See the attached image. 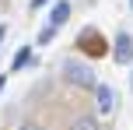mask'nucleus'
<instances>
[{
  "instance_id": "nucleus-1",
  "label": "nucleus",
  "mask_w": 133,
  "mask_h": 130,
  "mask_svg": "<svg viewBox=\"0 0 133 130\" xmlns=\"http://www.w3.org/2000/svg\"><path fill=\"white\" fill-rule=\"evenodd\" d=\"M63 81L74 84V88H95L98 77H95V70L88 67V63H81V60H63Z\"/></svg>"
},
{
  "instance_id": "nucleus-7",
  "label": "nucleus",
  "mask_w": 133,
  "mask_h": 130,
  "mask_svg": "<svg viewBox=\"0 0 133 130\" xmlns=\"http://www.w3.org/2000/svg\"><path fill=\"white\" fill-rule=\"evenodd\" d=\"M70 130H102V123H98L95 116H77V120L70 123Z\"/></svg>"
},
{
  "instance_id": "nucleus-3",
  "label": "nucleus",
  "mask_w": 133,
  "mask_h": 130,
  "mask_svg": "<svg viewBox=\"0 0 133 130\" xmlns=\"http://www.w3.org/2000/svg\"><path fill=\"white\" fill-rule=\"evenodd\" d=\"M81 49H84L88 56H105L109 42L98 35V28H84V32H81Z\"/></svg>"
},
{
  "instance_id": "nucleus-8",
  "label": "nucleus",
  "mask_w": 133,
  "mask_h": 130,
  "mask_svg": "<svg viewBox=\"0 0 133 130\" xmlns=\"http://www.w3.org/2000/svg\"><path fill=\"white\" fill-rule=\"evenodd\" d=\"M56 32H60L56 25H42V32H39V39H35V46H49V42L56 39Z\"/></svg>"
},
{
  "instance_id": "nucleus-5",
  "label": "nucleus",
  "mask_w": 133,
  "mask_h": 130,
  "mask_svg": "<svg viewBox=\"0 0 133 130\" xmlns=\"http://www.w3.org/2000/svg\"><path fill=\"white\" fill-rule=\"evenodd\" d=\"M66 18H70V4H66V0H56L53 11H49V25L63 28V25H66Z\"/></svg>"
},
{
  "instance_id": "nucleus-12",
  "label": "nucleus",
  "mask_w": 133,
  "mask_h": 130,
  "mask_svg": "<svg viewBox=\"0 0 133 130\" xmlns=\"http://www.w3.org/2000/svg\"><path fill=\"white\" fill-rule=\"evenodd\" d=\"M0 88H4V74H0Z\"/></svg>"
},
{
  "instance_id": "nucleus-9",
  "label": "nucleus",
  "mask_w": 133,
  "mask_h": 130,
  "mask_svg": "<svg viewBox=\"0 0 133 130\" xmlns=\"http://www.w3.org/2000/svg\"><path fill=\"white\" fill-rule=\"evenodd\" d=\"M46 4H53V0H32V11H39V7H46Z\"/></svg>"
},
{
  "instance_id": "nucleus-4",
  "label": "nucleus",
  "mask_w": 133,
  "mask_h": 130,
  "mask_svg": "<svg viewBox=\"0 0 133 130\" xmlns=\"http://www.w3.org/2000/svg\"><path fill=\"white\" fill-rule=\"evenodd\" d=\"M95 106H98L102 116L116 109V88L112 84H95Z\"/></svg>"
},
{
  "instance_id": "nucleus-2",
  "label": "nucleus",
  "mask_w": 133,
  "mask_h": 130,
  "mask_svg": "<svg viewBox=\"0 0 133 130\" xmlns=\"http://www.w3.org/2000/svg\"><path fill=\"white\" fill-rule=\"evenodd\" d=\"M109 53H112V60L119 63V67H130V63H133V35L130 32H119Z\"/></svg>"
},
{
  "instance_id": "nucleus-13",
  "label": "nucleus",
  "mask_w": 133,
  "mask_h": 130,
  "mask_svg": "<svg viewBox=\"0 0 133 130\" xmlns=\"http://www.w3.org/2000/svg\"><path fill=\"white\" fill-rule=\"evenodd\" d=\"M130 11H133V0H130Z\"/></svg>"
},
{
  "instance_id": "nucleus-10",
  "label": "nucleus",
  "mask_w": 133,
  "mask_h": 130,
  "mask_svg": "<svg viewBox=\"0 0 133 130\" xmlns=\"http://www.w3.org/2000/svg\"><path fill=\"white\" fill-rule=\"evenodd\" d=\"M21 130H39V127H35V123H25V127H21Z\"/></svg>"
},
{
  "instance_id": "nucleus-6",
  "label": "nucleus",
  "mask_w": 133,
  "mask_h": 130,
  "mask_svg": "<svg viewBox=\"0 0 133 130\" xmlns=\"http://www.w3.org/2000/svg\"><path fill=\"white\" fill-rule=\"evenodd\" d=\"M28 63H32V46H21L18 53L11 56V67H14V70H21V67H28Z\"/></svg>"
},
{
  "instance_id": "nucleus-11",
  "label": "nucleus",
  "mask_w": 133,
  "mask_h": 130,
  "mask_svg": "<svg viewBox=\"0 0 133 130\" xmlns=\"http://www.w3.org/2000/svg\"><path fill=\"white\" fill-rule=\"evenodd\" d=\"M4 35H7V28H4V25H0V42H4Z\"/></svg>"
}]
</instances>
